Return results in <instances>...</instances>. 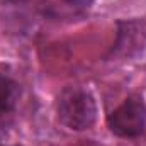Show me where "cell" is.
I'll list each match as a JSON object with an SVG mask.
<instances>
[{"label": "cell", "mask_w": 146, "mask_h": 146, "mask_svg": "<svg viewBox=\"0 0 146 146\" xmlns=\"http://www.w3.org/2000/svg\"><path fill=\"white\" fill-rule=\"evenodd\" d=\"M58 121L72 131H87L97 121L95 97L82 87H68L58 95Z\"/></svg>", "instance_id": "6da1fadb"}, {"label": "cell", "mask_w": 146, "mask_h": 146, "mask_svg": "<svg viewBox=\"0 0 146 146\" xmlns=\"http://www.w3.org/2000/svg\"><path fill=\"white\" fill-rule=\"evenodd\" d=\"M19 97H21L19 83L9 75L0 72V119H5L15 110Z\"/></svg>", "instance_id": "277c9868"}, {"label": "cell", "mask_w": 146, "mask_h": 146, "mask_svg": "<svg viewBox=\"0 0 146 146\" xmlns=\"http://www.w3.org/2000/svg\"><path fill=\"white\" fill-rule=\"evenodd\" d=\"M107 127L119 138H138L146 129V102L138 94L122 100L107 115Z\"/></svg>", "instance_id": "7a4b0ae2"}, {"label": "cell", "mask_w": 146, "mask_h": 146, "mask_svg": "<svg viewBox=\"0 0 146 146\" xmlns=\"http://www.w3.org/2000/svg\"><path fill=\"white\" fill-rule=\"evenodd\" d=\"M63 2L73 9H88L94 3V0H63Z\"/></svg>", "instance_id": "5b68a950"}, {"label": "cell", "mask_w": 146, "mask_h": 146, "mask_svg": "<svg viewBox=\"0 0 146 146\" xmlns=\"http://www.w3.org/2000/svg\"><path fill=\"white\" fill-rule=\"evenodd\" d=\"M146 49V19H129L117 22L115 41L109 51L110 58L131 60Z\"/></svg>", "instance_id": "3957f363"}]
</instances>
